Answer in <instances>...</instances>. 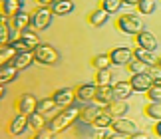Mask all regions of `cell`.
<instances>
[{"mask_svg":"<svg viewBox=\"0 0 161 139\" xmlns=\"http://www.w3.org/2000/svg\"><path fill=\"white\" fill-rule=\"evenodd\" d=\"M129 139H151L147 133H143V131H135L133 135H129Z\"/></svg>","mask_w":161,"mask_h":139,"instance_id":"cell-39","label":"cell"},{"mask_svg":"<svg viewBox=\"0 0 161 139\" xmlns=\"http://www.w3.org/2000/svg\"><path fill=\"white\" fill-rule=\"evenodd\" d=\"M14 50H12L10 46H2L0 48V66H4V64H8V62L14 58Z\"/></svg>","mask_w":161,"mask_h":139,"instance_id":"cell-34","label":"cell"},{"mask_svg":"<svg viewBox=\"0 0 161 139\" xmlns=\"http://www.w3.org/2000/svg\"><path fill=\"white\" fill-rule=\"evenodd\" d=\"M36 105H38V99H36L32 93H22L16 102V109L22 115H30V113L36 111Z\"/></svg>","mask_w":161,"mask_h":139,"instance_id":"cell-7","label":"cell"},{"mask_svg":"<svg viewBox=\"0 0 161 139\" xmlns=\"http://www.w3.org/2000/svg\"><path fill=\"white\" fill-rule=\"evenodd\" d=\"M108 20H109V12L103 10V8H97L94 12H90V16H88L90 26H94V28H102Z\"/></svg>","mask_w":161,"mask_h":139,"instance_id":"cell-16","label":"cell"},{"mask_svg":"<svg viewBox=\"0 0 161 139\" xmlns=\"http://www.w3.org/2000/svg\"><path fill=\"white\" fill-rule=\"evenodd\" d=\"M123 6V0H102V8L108 10L109 14H114V12H117Z\"/></svg>","mask_w":161,"mask_h":139,"instance_id":"cell-33","label":"cell"},{"mask_svg":"<svg viewBox=\"0 0 161 139\" xmlns=\"http://www.w3.org/2000/svg\"><path fill=\"white\" fill-rule=\"evenodd\" d=\"M28 121H30V127L36 129V131H42L44 127H48V121L44 119V113H40V111L30 113V115H28Z\"/></svg>","mask_w":161,"mask_h":139,"instance_id":"cell-26","label":"cell"},{"mask_svg":"<svg viewBox=\"0 0 161 139\" xmlns=\"http://www.w3.org/2000/svg\"><path fill=\"white\" fill-rule=\"evenodd\" d=\"M30 127V121H28V115H22V113H18V115L10 121V127H8V131H10V135H14V137H18V135H22L24 131H26Z\"/></svg>","mask_w":161,"mask_h":139,"instance_id":"cell-11","label":"cell"},{"mask_svg":"<svg viewBox=\"0 0 161 139\" xmlns=\"http://www.w3.org/2000/svg\"><path fill=\"white\" fill-rule=\"evenodd\" d=\"M18 70L16 66H12L10 62L8 64H4V66H0V84L2 86H6V84H12L16 78H18Z\"/></svg>","mask_w":161,"mask_h":139,"instance_id":"cell-15","label":"cell"},{"mask_svg":"<svg viewBox=\"0 0 161 139\" xmlns=\"http://www.w3.org/2000/svg\"><path fill=\"white\" fill-rule=\"evenodd\" d=\"M96 102L102 105H109L111 102H115L114 97V86H97L96 90Z\"/></svg>","mask_w":161,"mask_h":139,"instance_id":"cell-14","label":"cell"},{"mask_svg":"<svg viewBox=\"0 0 161 139\" xmlns=\"http://www.w3.org/2000/svg\"><path fill=\"white\" fill-rule=\"evenodd\" d=\"M20 38L26 42V46H28L30 50H34L36 46H40V38H38V34H36L34 30H30V28L20 30Z\"/></svg>","mask_w":161,"mask_h":139,"instance_id":"cell-25","label":"cell"},{"mask_svg":"<svg viewBox=\"0 0 161 139\" xmlns=\"http://www.w3.org/2000/svg\"><path fill=\"white\" fill-rule=\"evenodd\" d=\"M111 123H114V117H111L109 113L103 109V113L94 121V127H96V129H108V127H111Z\"/></svg>","mask_w":161,"mask_h":139,"instance_id":"cell-29","label":"cell"},{"mask_svg":"<svg viewBox=\"0 0 161 139\" xmlns=\"http://www.w3.org/2000/svg\"><path fill=\"white\" fill-rule=\"evenodd\" d=\"M123 4H129V6H137L139 0H123Z\"/></svg>","mask_w":161,"mask_h":139,"instance_id":"cell-43","label":"cell"},{"mask_svg":"<svg viewBox=\"0 0 161 139\" xmlns=\"http://www.w3.org/2000/svg\"><path fill=\"white\" fill-rule=\"evenodd\" d=\"M147 99H149V102H161V87L151 86L149 90H147Z\"/></svg>","mask_w":161,"mask_h":139,"instance_id":"cell-36","label":"cell"},{"mask_svg":"<svg viewBox=\"0 0 161 139\" xmlns=\"http://www.w3.org/2000/svg\"><path fill=\"white\" fill-rule=\"evenodd\" d=\"M117 30L127 36H137L141 30H143V22H141L139 16L135 14H121L119 18H117Z\"/></svg>","mask_w":161,"mask_h":139,"instance_id":"cell-2","label":"cell"},{"mask_svg":"<svg viewBox=\"0 0 161 139\" xmlns=\"http://www.w3.org/2000/svg\"><path fill=\"white\" fill-rule=\"evenodd\" d=\"M153 86H159V87H161V75H157V78H153Z\"/></svg>","mask_w":161,"mask_h":139,"instance_id":"cell-44","label":"cell"},{"mask_svg":"<svg viewBox=\"0 0 161 139\" xmlns=\"http://www.w3.org/2000/svg\"><path fill=\"white\" fill-rule=\"evenodd\" d=\"M8 46H10L12 50H14V52H26V50H30V48L26 46V42L22 40V38H18V40H12V42L8 44Z\"/></svg>","mask_w":161,"mask_h":139,"instance_id":"cell-37","label":"cell"},{"mask_svg":"<svg viewBox=\"0 0 161 139\" xmlns=\"http://www.w3.org/2000/svg\"><path fill=\"white\" fill-rule=\"evenodd\" d=\"M30 26V14H26L24 10H20L18 14L12 16V28L16 30H26Z\"/></svg>","mask_w":161,"mask_h":139,"instance_id":"cell-24","label":"cell"},{"mask_svg":"<svg viewBox=\"0 0 161 139\" xmlns=\"http://www.w3.org/2000/svg\"><path fill=\"white\" fill-rule=\"evenodd\" d=\"M54 105H56L54 97H46V99H40V102H38V105H36V111H40V113H46V111L54 109Z\"/></svg>","mask_w":161,"mask_h":139,"instance_id":"cell-35","label":"cell"},{"mask_svg":"<svg viewBox=\"0 0 161 139\" xmlns=\"http://www.w3.org/2000/svg\"><path fill=\"white\" fill-rule=\"evenodd\" d=\"M133 58H137V60H141L143 64H147V66H155L157 62H155V56H153V52L151 50H145V48H135L133 50Z\"/></svg>","mask_w":161,"mask_h":139,"instance_id":"cell-23","label":"cell"},{"mask_svg":"<svg viewBox=\"0 0 161 139\" xmlns=\"http://www.w3.org/2000/svg\"><path fill=\"white\" fill-rule=\"evenodd\" d=\"M8 18L4 12L0 14V46H8L12 42V36H10V28H8Z\"/></svg>","mask_w":161,"mask_h":139,"instance_id":"cell-21","label":"cell"},{"mask_svg":"<svg viewBox=\"0 0 161 139\" xmlns=\"http://www.w3.org/2000/svg\"><path fill=\"white\" fill-rule=\"evenodd\" d=\"M32 54H34V60L38 62V64H44V66H52V64H56V62L60 60L58 50L52 48V46H48V44H40V46H36L32 50Z\"/></svg>","mask_w":161,"mask_h":139,"instance_id":"cell-4","label":"cell"},{"mask_svg":"<svg viewBox=\"0 0 161 139\" xmlns=\"http://www.w3.org/2000/svg\"><path fill=\"white\" fill-rule=\"evenodd\" d=\"M111 129H114L115 133H123V135H133L135 131H137L135 123L127 117H115L114 123H111Z\"/></svg>","mask_w":161,"mask_h":139,"instance_id":"cell-9","label":"cell"},{"mask_svg":"<svg viewBox=\"0 0 161 139\" xmlns=\"http://www.w3.org/2000/svg\"><path fill=\"white\" fill-rule=\"evenodd\" d=\"M4 93H6V90H4V86H2V84H0V99H2V97H4Z\"/></svg>","mask_w":161,"mask_h":139,"instance_id":"cell-45","label":"cell"},{"mask_svg":"<svg viewBox=\"0 0 161 139\" xmlns=\"http://www.w3.org/2000/svg\"><path fill=\"white\" fill-rule=\"evenodd\" d=\"M52 131H44V129H42V131H38V133H36L32 139H52Z\"/></svg>","mask_w":161,"mask_h":139,"instance_id":"cell-38","label":"cell"},{"mask_svg":"<svg viewBox=\"0 0 161 139\" xmlns=\"http://www.w3.org/2000/svg\"><path fill=\"white\" fill-rule=\"evenodd\" d=\"M153 131H155V135L161 139V119H157V123H155V127H153Z\"/></svg>","mask_w":161,"mask_h":139,"instance_id":"cell-41","label":"cell"},{"mask_svg":"<svg viewBox=\"0 0 161 139\" xmlns=\"http://www.w3.org/2000/svg\"><path fill=\"white\" fill-rule=\"evenodd\" d=\"M127 70H129V74H141V72H147V70H149V66L143 64V62L137 60V58H133V60L127 64Z\"/></svg>","mask_w":161,"mask_h":139,"instance_id":"cell-32","label":"cell"},{"mask_svg":"<svg viewBox=\"0 0 161 139\" xmlns=\"http://www.w3.org/2000/svg\"><path fill=\"white\" fill-rule=\"evenodd\" d=\"M102 113H103L102 103L100 105H88V107H84V109H82V119H84L86 123H92V125H94V121L102 115Z\"/></svg>","mask_w":161,"mask_h":139,"instance_id":"cell-19","label":"cell"},{"mask_svg":"<svg viewBox=\"0 0 161 139\" xmlns=\"http://www.w3.org/2000/svg\"><path fill=\"white\" fill-rule=\"evenodd\" d=\"M106 111L109 113L111 117H125V113L129 111V105L125 102H119V99H115V102H111L109 105H106Z\"/></svg>","mask_w":161,"mask_h":139,"instance_id":"cell-18","label":"cell"},{"mask_svg":"<svg viewBox=\"0 0 161 139\" xmlns=\"http://www.w3.org/2000/svg\"><path fill=\"white\" fill-rule=\"evenodd\" d=\"M131 86H133V92H143L147 93V90L153 86V75L149 72H141V74H131Z\"/></svg>","mask_w":161,"mask_h":139,"instance_id":"cell-5","label":"cell"},{"mask_svg":"<svg viewBox=\"0 0 161 139\" xmlns=\"http://www.w3.org/2000/svg\"><path fill=\"white\" fill-rule=\"evenodd\" d=\"M108 139H129V135H123V133H111V135H108Z\"/></svg>","mask_w":161,"mask_h":139,"instance_id":"cell-40","label":"cell"},{"mask_svg":"<svg viewBox=\"0 0 161 139\" xmlns=\"http://www.w3.org/2000/svg\"><path fill=\"white\" fill-rule=\"evenodd\" d=\"M80 115H82L80 105H76V103L68 105V107H64V111H60L56 117H52L50 121H48V131H52V133H62V131H66L68 127H72V125L78 121Z\"/></svg>","mask_w":161,"mask_h":139,"instance_id":"cell-1","label":"cell"},{"mask_svg":"<svg viewBox=\"0 0 161 139\" xmlns=\"http://www.w3.org/2000/svg\"><path fill=\"white\" fill-rule=\"evenodd\" d=\"M74 8H76V4H74L72 0H56L52 4V12L56 16H66V14H70V12H74Z\"/></svg>","mask_w":161,"mask_h":139,"instance_id":"cell-20","label":"cell"},{"mask_svg":"<svg viewBox=\"0 0 161 139\" xmlns=\"http://www.w3.org/2000/svg\"><path fill=\"white\" fill-rule=\"evenodd\" d=\"M26 4V0H2V12L6 16H14L22 10V6Z\"/></svg>","mask_w":161,"mask_h":139,"instance_id":"cell-22","label":"cell"},{"mask_svg":"<svg viewBox=\"0 0 161 139\" xmlns=\"http://www.w3.org/2000/svg\"><path fill=\"white\" fill-rule=\"evenodd\" d=\"M52 16H54L52 8H48V6H38V8L30 14V26H32L34 30H40L42 32V30L50 28Z\"/></svg>","mask_w":161,"mask_h":139,"instance_id":"cell-3","label":"cell"},{"mask_svg":"<svg viewBox=\"0 0 161 139\" xmlns=\"http://www.w3.org/2000/svg\"><path fill=\"white\" fill-rule=\"evenodd\" d=\"M96 90H97V84H82L78 86L76 96L82 102H92V99H96Z\"/></svg>","mask_w":161,"mask_h":139,"instance_id":"cell-17","label":"cell"},{"mask_svg":"<svg viewBox=\"0 0 161 139\" xmlns=\"http://www.w3.org/2000/svg\"><path fill=\"white\" fill-rule=\"evenodd\" d=\"M135 42H137L139 48H145V50H151V52H155L157 50V38L155 34H151L149 30H141V32L135 36Z\"/></svg>","mask_w":161,"mask_h":139,"instance_id":"cell-10","label":"cell"},{"mask_svg":"<svg viewBox=\"0 0 161 139\" xmlns=\"http://www.w3.org/2000/svg\"><path fill=\"white\" fill-rule=\"evenodd\" d=\"M157 66H159V68H161V58H157Z\"/></svg>","mask_w":161,"mask_h":139,"instance_id":"cell-46","label":"cell"},{"mask_svg":"<svg viewBox=\"0 0 161 139\" xmlns=\"http://www.w3.org/2000/svg\"><path fill=\"white\" fill-rule=\"evenodd\" d=\"M38 2V6H50V4H54L56 0H36Z\"/></svg>","mask_w":161,"mask_h":139,"instance_id":"cell-42","label":"cell"},{"mask_svg":"<svg viewBox=\"0 0 161 139\" xmlns=\"http://www.w3.org/2000/svg\"><path fill=\"white\" fill-rule=\"evenodd\" d=\"M32 62H36L34 60V54L30 52V50H26V52H16L14 58L10 60V64L16 66L18 70H26V68L32 66Z\"/></svg>","mask_w":161,"mask_h":139,"instance_id":"cell-12","label":"cell"},{"mask_svg":"<svg viewBox=\"0 0 161 139\" xmlns=\"http://www.w3.org/2000/svg\"><path fill=\"white\" fill-rule=\"evenodd\" d=\"M143 113L147 117H151V119H161V102H149L145 107H143Z\"/></svg>","mask_w":161,"mask_h":139,"instance_id":"cell-27","label":"cell"},{"mask_svg":"<svg viewBox=\"0 0 161 139\" xmlns=\"http://www.w3.org/2000/svg\"><path fill=\"white\" fill-rule=\"evenodd\" d=\"M96 84L97 86H111V72H109V68L108 70H97Z\"/></svg>","mask_w":161,"mask_h":139,"instance_id":"cell-31","label":"cell"},{"mask_svg":"<svg viewBox=\"0 0 161 139\" xmlns=\"http://www.w3.org/2000/svg\"><path fill=\"white\" fill-rule=\"evenodd\" d=\"M157 8V0H139V4H137V10H139V14H153Z\"/></svg>","mask_w":161,"mask_h":139,"instance_id":"cell-30","label":"cell"},{"mask_svg":"<svg viewBox=\"0 0 161 139\" xmlns=\"http://www.w3.org/2000/svg\"><path fill=\"white\" fill-rule=\"evenodd\" d=\"M92 66H94L96 70H108L109 66H114V64H111L109 54H97L96 58L92 60Z\"/></svg>","mask_w":161,"mask_h":139,"instance_id":"cell-28","label":"cell"},{"mask_svg":"<svg viewBox=\"0 0 161 139\" xmlns=\"http://www.w3.org/2000/svg\"><path fill=\"white\" fill-rule=\"evenodd\" d=\"M54 102L56 105H62V107H68L74 103V99H76V90H72V87H62V90H56L54 92Z\"/></svg>","mask_w":161,"mask_h":139,"instance_id":"cell-8","label":"cell"},{"mask_svg":"<svg viewBox=\"0 0 161 139\" xmlns=\"http://www.w3.org/2000/svg\"><path fill=\"white\" fill-rule=\"evenodd\" d=\"M133 96V86L131 81H117L114 86V97L119 99V102H125Z\"/></svg>","mask_w":161,"mask_h":139,"instance_id":"cell-13","label":"cell"},{"mask_svg":"<svg viewBox=\"0 0 161 139\" xmlns=\"http://www.w3.org/2000/svg\"><path fill=\"white\" fill-rule=\"evenodd\" d=\"M109 58H111V64H114V66H127L129 62L133 60V50H129L125 46L114 48L109 52Z\"/></svg>","mask_w":161,"mask_h":139,"instance_id":"cell-6","label":"cell"}]
</instances>
